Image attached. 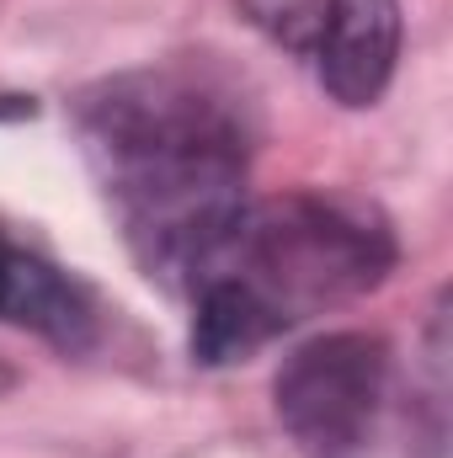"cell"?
I'll use <instances>...</instances> for the list:
<instances>
[{
  "mask_svg": "<svg viewBox=\"0 0 453 458\" xmlns=\"http://www.w3.org/2000/svg\"><path fill=\"white\" fill-rule=\"evenodd\" d=\"M395 229L352 192H278L245 203L214 256L187 283L192 357L229 368L288 326L373 293L395 272Z\"/></svg>",
  "mask_w": 453,
  "mask_h": 458,
  "instance_id": "obj_2",
  "label": "cell"
},
{
  "mask_svg": "<svg viewBox=\"0 0 453 458\" xmlns=\"http://www.w3.org/2000/svg\"><path fill=\"white\" fill-rule=\"evenodd\" d=\"M310 59L331 102L373 107L395 81L400 0H326Z\"/></svg>",
  "mask_w": 453,
  "mask_h": 458,
  "instance_id": "obj_4",
  "label": "cell"
},
{
  "mask_svg": "<svg viewBox=\"0 0 453 458\" xmlns=\"http://www.w3.org/2000/svg\"><path fill=\"white\" fill-rule=\"evenodd\" d=\"M11 384H16V373H11V368H5V362H0V394H5V389H11Z\"/></svg>",
  "mask_w": 453,
  "mask_h": 458,
  "instance_id": "obj_8",
  "label": "cell"
},
{
  "mask_svg": "<svg viewBox=\"0 0 453 458\" xmlns=\"http://www.w3.org/2000/svg\"><path fill=\"white\" fill-rule=\"evenodd\" d=\"M272 411L304 458H373L395 416V352L368 331H331L283 357Z\"/></svg>",
  "mask_w": 453,
  "mask_h": 458,
  "instance_id": "obj_3",
  "label": "cell"
},
{
  "mask_svg": "<svg viewBox=\"0 0 453 458\" xmlns=\"http://www.w3.org/2000/svg\"><path fill=\"white\" fill-rule=\"evenodd\" d=\"M0 320L54 342L59 352H86L97 342V304L86 283L59 272L54 261L11 245L0 229Z\"/></svg>",
  "mask_w": 453,
  "mask_h": 458,
  "instance_id": "obj_5",
  "label": "cell"
},
{
  "mask_svg": "<svg viewBox=\"0 0 453 458\" xmlns=\"http://www.w3.org/2000/svg\"><path fill=\"white\" fill-rule=\"evenodd\" d=\"M75 128L128 256L187 293L245 208L251 133L235 97L182 64L128 70L81 91Z\"/></svg>",
  "mask_w": 453,
  "mask_h": 458,
  "instance_id": "obj_1",
  "label": "cell"
},
{
  "mask_svg": "<svg viewBox=\"0 0 453 458\" xmlns=\"http://www.w3.org/2000/svg\"><path fill=\"white\" fill-rule=\"evenodd\" d=\"M240 11H245L267 38H278L283 48L310 54V48H315V32H321L326 0H240Z\"/></svg>",
  "mask_w": 453,
  "mask_h": 458,
  "instance_id": "obj_6",
  "label": "cell"
},
{
  "mask_svg": "<svg viewBox=\"0 0 453 458\" xmlns=\"http://www.w3.org/2000/svg\"><path fill=\"white\" fill-rule=\"evenodd\" d=\"M21 117H38V102L16 97V91H0V123H21Z\"/></svg>",
  "mask_w": 453,
  "mask_h": 458,
  "instance_id": "obj_7",
  "label": "cell"
}]
</instances>
